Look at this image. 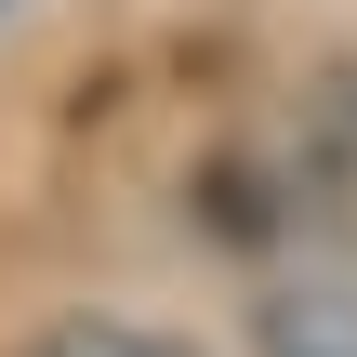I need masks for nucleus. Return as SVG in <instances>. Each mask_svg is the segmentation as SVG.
Listing matches in <instances>:
<instances>
[{
  "mask_svg": "<svg viewBox=\"0 0 357 357\" xmlns=\"http://www.w3.org/2000/svg\"><path fill=\"white\" fill-rule=\"evenodd\" d=\"M252 357H357V278H278L252 305Z\"/></svg>",
  "mask_w": 357,
  "mask_h": 357,
  "instance_id": "obj_1",
  "label": "nucleus"
},
{
  "mask_svg": "<svg viewBox=\"0 0 357 357\" xmlns=\"http://www.w3.org/2000/svg\"><path fill=\"white\" fill-rule=\"evenodd\" d=\"M26 357H199L185 331H146V318H66V331H40Z\"/></svg>",
  "mask_w": 357,
  "mask_h": 357,
  "instance_id": "obj_2",
  "label": "nucleus"
}]
</instances>
